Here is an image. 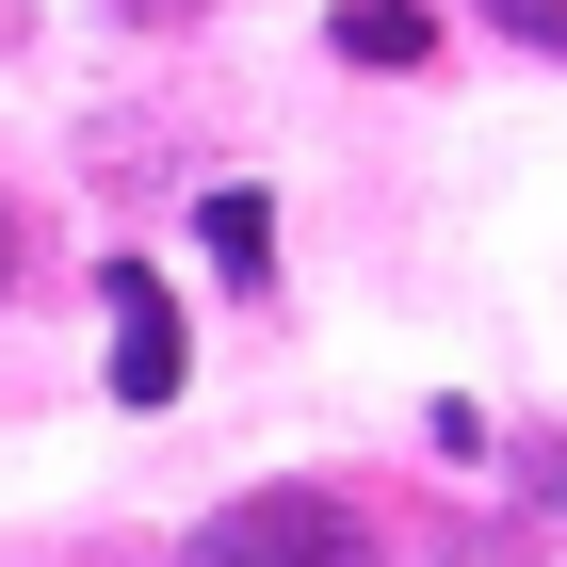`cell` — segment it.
I'll return each mask as SVG.
<instances>
[{
	"label": "cell",
	"instance_id": "1",
	"mask_svg": "<svg viewBox=\"0 0 567 567\" xmlns=\"http://www.w3.org/2000/svg\"><path fill=\"white\" fill-rule=\"evenodd\" d=\"M178 567H390V535L341 486H244V503H212L178 535Z\"/></svg>",
	"mask_w": 567,
	"mask_h": 567
},
{
	"label": "cell",
	"instance_id": "2",
	"mask_svg": "<svg viewBox=\"0 0 567 567\" xmlns=\"http://www.w3.org/2000/svg\"><path fill=\"white\" fill-rule=\"evenodd\" d=\"M97 308H114V405H178L195 390V341H178V292L146 260H97Z\"/></svg>",
	"mask_w": 567,
	"mask_h": 567
},
{
	"label": "cell",
	"instance_id": "3",
	"mask_svg": "<svg viewBox=\"0 0 567 567\" xmlns=\"http://www.w3.org/2000/svg\"><path fill=\"white\" fill-rule=\"evenodd\" d=\"M195 244H212V276L260 292V276H276V195H260V178H212V195H195Z\"/></svg>",
	"mask_w": 567,
	"mask_h": 567
},
{
	"label": "cell",
	"instance_id": "4",
	"mask_svg": "<svg viewBox=\"0 0 567 567\" xmlns=\"http://www.w3.org/2000/svg\"><path fill=\"white\" fill-rule=\"evenodd\" d=\"M324 49H341V65H405V82H422V65H437V17H422V0H341V17H324Z\"/></svg>",
	"mask_w": 567,
	"mask_h": 567
},
{
	"label": "cell",
	"instance_id": "5",
	"mask_svg": "<svg viewBox=\"0 0 567 567\" xmlns=\"http://www.w3.org/2000/svg\"><path fill=\"white\" fill-rule=\"evenodd\" d=\"M471 17H486V33H519V49H551V65H567V0H471Z\"/></svg>",
	"mask_w": 567,
	"mask_h": 567
},
{
	"label": "cell",
	"instance_id": "6",
	"mask_svg": "<svg viewBox=\"0 0 567 567\" xmlns=\"http://www.w3.org/2000/svg\"><path fill=\"white\" fill-rule=\"evenodd\" d=\"M114 17H212V0H114Z\"/></svg>",
	"mask_w": 567,
	"mask_h": 567
},
{
	"label": "cell",
	"instance_id": "7",
	"mask_svg": "<svg viewBox=\"0 0 567 567\" xmlns=\"http://www.w3.org/2000/svg\"><path fill=\"white\" fill-rule=\"evenodd\" d=\"M519 471H551V503H567V437H551V454H519Z\"/></svg>",
	"mask_w": 567,
	"mask_h": 567
},
{
	"label": "cell",
	"instance_id": "8",
	"mask_svg": "<svg viewBox=\"0 0 567 567\" xmlns=\"http://www.w3.org/2000/svg\"><path fill=\"white\" fill-rule=\"evenodd\" d=\"M0 292H17V212H0Z\"/></svg>",
	"mask_w": 567,
	"mask_h": 567
}]
</instances>
